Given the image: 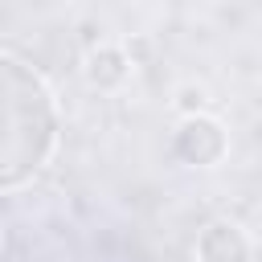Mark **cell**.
Instances as JSON below:
<instances>
[{
    "label": "cell",
    "instance_id": "cell-1",
    "mask_svg": "<svg viewBox=\"0 0 262 262\" xmlns=\"http://www.w3.org/2000/svg\"><path fill=\"white\" fill-rule=\"evenodd\" d=\"M61 143V106L49 82L16 61L0 57V188L12 192L33 180Z\"/></svg>",
    "mask_w": 262,
    "mask_h": 262
},
{
    "label": "cell",
    "instance_id": "cell-2",
    "mask_svg": "<svg viewBox=\"0 0 262 262\" xmlns=\"http://www.w3.org/2000/svg\"><path fill=\"white\" fill-rule=\"evenodd\" d=\"M172 156L184 168H217L229 156V131L217 115H184L172 131Z\"/></svg>",
    "mask_w": 262,
    "mask_h": 262
},
{
    "label": "cell",
    "instance_id": "cell-3",
    "mask_svg": "<svg viewBox=\"0 0 262 262\" xmlns=\"http://www.w3.org/2000/svg\"><path fill=\"white\" fill-rule=\"evenodd\" d=\"M131 74H135V57H131L123 45H94V49L86 53V61H82V78H86V86L98 90V94L123 90V86L131 82Z\"/></svg>",
    "mask_w": 262,
    "mask_h": 262
},
{
    "label": "cell",
    "instance_id": "cell-4",
    "mask_svg": "<svg viewBox=\"0 0 262 262\" xmlns=\"http://www.w3.org/2000/svg\"><path fill=\"white\" fill-rule=\"evenodd\" d=\"M250 258H254V246L237 221L217 217L196 233V262H250Z\"/></svg>",
    "mask_w": 262,
    "mask_h": 262
},
{
    "label": "cell",
    "instance_id": "cell-5",
    "mask_svg": "<svg viewBox=\"0 0 262 262\" xmlns=\"http://www.w3.org/2000/svg\"><path fill=\"white\" fill-rule=\"evenodd\" d=\"M176 111H180V119L184 115H205V106H209V94H205V86H196V82H184V86H176Z\"/></svg>",
    "mask_w": 262,
    "mask_h": 262
}]
</instances>
